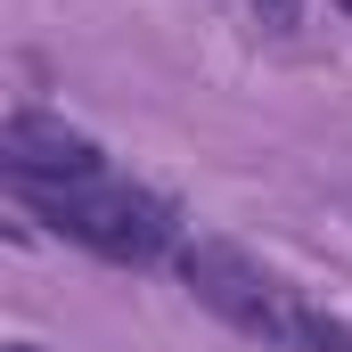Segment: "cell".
<instances>
[{
  "label": "cell",
  "instance_id": "obj_2",
  "mask_svg": "<svg viewBox=\"0 0 352 352\" xmlns=\"http://www.w3.org/2000/svg\"><path fill=\"white\" fill-rule=\"evenodd\" d=\"M16 205H25L33 221H50L58 238H74L82 254L123 263V270H148V263H164V254H180V213H173V197L123 180L115 164L74 173V180H33V188H16Z\"/></svg>",
  "mask_w": 352,
  "mask_h": 352
},
{
  "label": "cell",
  "instance_id": "obj_3",
  "mask_svg": "<svg viewBox=\"0 0 352 352\" xmlns=\"http://www.w3.org/2000/svg\"><path fill=\"white\" fill-rule=\"evenodd\" d=\"M98 140H82L66 115H41V107H16L0 123V173L8 188H33V180H74V173H98Z\"/></svg>",
  "mask_w": 352,
  "mask_h": 352
},
{
  "label": "cell",
  "instance_id": "obj_4",
  "mask_svg": "<svg viewBox=\"0 0 352 352\" xmlns=\"http://www.w3.org/2000/svg\"><path fill=\"white\" fill-rule=\"evenodd\" d=\"M336 8H344V16H352V0H336Z\"/></svg>",
  "mask_w": 352,
  "mask_h": 352
},
{
  "label": "cell",
  "instance_id": "obj_1",
  "mask_svg": "<svg viewBox=\"0 0 352 352\" xmlns=\"http://www.w3.org/2000/svg\"><path fill=\"white\" fill-rule=\"evenodd\" d=\"M173 270L205 311H221L238 336H254L270 352H352V320H336L328 303H311L287 270L254 263L230 238H180Z\"/></svg>",
  "mask_w": 352,
  "mask_h": 352
}]
</instances>
